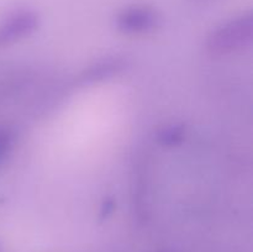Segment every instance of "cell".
I'll use <instances>...</instances> for the list:
<instances>
[{"mask_svg": "<svg viewBox=\"0 0 253 252\" xmlns=\"http://www.w3.org/2000/svg\"><path fill=\"white\" fill-rule=\"evenodd\" d=\"M37 24L39 17L32 11H20L12 15L0 27V46L10 44L29 36L36 30Z\"/></svg>", "mask_w": 253, "mask_h": 252, "instance_id": "cell-3", "label": "cell"}, {"mask_svg": "<svg viewBox=\"0 0 253 252\" xmlns=\"http://www.w3.org/2000/svg\"><path fill=\"white\" fill-rule=\"evenodd\" d=\"M158 15L155 10L145 6H133L124 10L116 20V26L127 35L146 34L158 25Z\"/></svg>", "mask_w": 253, "mask_h": 252, "instance_id": "cell-2", "label": "cell"}, {"mask_svg": "<svg viewBox=\"0 0 253 252\" xmlns=\"http://www.w3.org/2000/svg\"><path fill=\"white\" fill-rule=\"evenodd\" d=\"M123 67L120 61L118 59H110V61H105L100 64H96V66L90 67V68L86 71V73L84 74L86 79H98V78H104L105 76H110V74L116 73L118 69H120Z\"/></svg>", "mask_w": 253, "mask_h": 252, "instance_id": "cell-4", "label": "cell"}, {"mask_svg": "<svg viewBox=\"0 0 253 252\" xmlns=\"http://www.w3.org/2000/svg\"><path fill=\"white\" fill-rule=\"evenodd\" d=\"M253 39L251 12L242 14L212 30L207 40V49L211 56L220 57L242 51Z\"/></svg>", "mask_w": 253, "mask_h": 252, "instance_id": "cell-1", "label": "cell"}]
</instances>
